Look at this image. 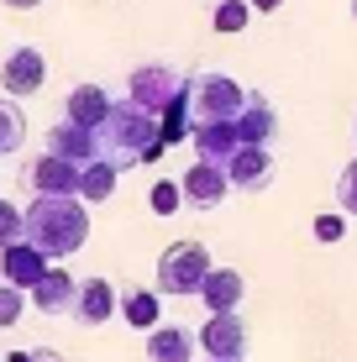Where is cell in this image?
<instances>
[{
	"instance_id": "obj_1",
	"label": "cell",
	"mask_w": 357,
	"mask_h": 362,
	"mask_svg": "<svg viewBox=\"0 0 357 362\" xmlns=\"http://www.w3.org/2000/svg\"><path fill=\"white\" fill-rule=\"evenodd\" d=\"M100 158L110 168H137V163H158L163 158V136H158V116H147L131 100H110L105 121L95 127Z\"/></svg>"
},
{
	"instance_id": "obj_2",
	"label": "cell",
	"mask_w": 357,
	"mask_h": 362,
	"mask_svg": "<svg viewBox=\"0 0 357 362\" xmlns=\"http://www.w3.org/2000/svg\"><path fill=\"white\" fill-rule=\"evenodd\" d=\"M21 242H32L47 263L69 257L90 242V210L79 199H37L32 210H21Z\"/></svg>"
},
{
	"instance_id": "obj_3",
	"label": "cell",
	"mask_w": 357,
	"mask_h": 362,
	"mask_svg": "<svg viewBox=\"0 0 357 362\" xmlns=\"http://www.w3.org/2000/svg\"><path fill=\"white\" fill-rule=\"evenodd\" d=\"M242 100H247V90H242L231 74H194V79H184V110H189V127H211V121H237Z\"/></svg>"
},
{
	"instance_id": "obj_4",
	"label": "cell",
	"mask_w": 357,
	"mask_h": 362,
	"mask_svg": "<svg viewBox=\"0 0 357 362\" xmlns=\"http://www.w3.org/2000/svg\"><path fill=\"white\" fill-rule=\"evenodd\" d=\"M211 252H205L200 242H174L163 247V257H158V289L163 294H200L205 273H211Z\"/></svg>"
},
{
	"instance_id": "obj_5",
	"label": "cell",
	"mask_w": 357,
	"mask_h": 362,
	"mask_svg": "<svg viewBox=\"0 0 357 362\" xmlns=\"http://www.w3.org/2000/svg\"><path fill=\"white\" fill-rule=\"evenodd\" d=\"M179 95H184V74L168 69V64H142L137 74H131V84H127V100L142 105L147 116H163Z\"/></svg>"
},
{
	"instance_id": "obj_6",
	"label": "cell",
	"mask_w": 357,
	"mask_h": 362,
	"mask_svg": "<svg viewBox=\"0 0 357 362\" xmlns=\"http://www.w3.org/2000/svg\"><path fill=\"white\" fill-rule=\"evenodd\" d=\"M21 184H27L37 199H79V168L64 163V158H53V153L32 158V163L21 168Z\"/></svg>"
},
{
	"instance_id": "obj_7",
	"label": "cell",
	"mask_w": 357,
	"mask_h": 362,
	"mask_svg": "<svg viewBox=\"0 0 357 362\" xmlns=\"http://www.w3.org/2000/svg\"><path fill=\"white\" fill-rule=\"evenodd\" d=\"M194 346H205V357L216 362H242L247 357V326H242V315L231 310V315H211L194 336Z\"/></svg>"
},
{
	"instance_id": "obj_8",
	"label": "cell",
	"mask_w": 357,
	"mask_h": 362,
	"mask_svg": "<svg viewBox=\"0 0 357 362\" xmlns=\"http://www.w3.org/2000/svg\"><path fill=\"white\" fill-rule=\"evenodd\" d=\"M231 127H237V142H242V147H274V136H279V110H274V100H268V95H247Z\"/></svg>"
},
{
	"instance_id": "obj_9",
	"label": "cell",
	"mask_w": 357,
	"mask_h": 362,
	"mask_svg": "<svg viewBox=\"0 0 357 362\" xmlns=\"http://www.w3.org/2000/svg\"><path fill=\"white\" fill-rule=\"evenodd\" d=\"M226 184L231 189H268L274 184V147H237L226 158Z\"/></svg>"
},
{
	"instance_id": "obj_10",
	"label": "cell",
	"mask_w": 357,
	"mask_h": 362,
	"mask_svg": "<svg viewBox=\"0 0 357 362\" xmlns=\"http://www.w3.org/2000/svg\"><path fill=\"white\" fill-rule=\"evenodd\" d=\"M0 84H6V95H37L47 84V58L37 53V47H16V53L0 64Z\"/></svg>"
},
{
	"instance_id": "obj_11",
	"label": "cell",
	"mask_w": 357,
	"mask_h": 362,
	"mask_svg": "<svg viewBox=\"0 0 357 362\" xmlns=\"http://www.w3.org/2000/svg\"><path fill=\"white\" fill-rule=\"evenodd\" d=\"M47 268H53V263H47V257L37 252L32 242H11V247H0V279H6L11 289H21V294H27Z\"/></svg>"
},
{
	"instance_id": "obj_12",
	"label": "cell",
	"mask_w": 357,
	"mask_h": 362,
	"mask_svg": "<svg viewBox=\"0 0 357 362\" xmlns=\"http://www.w3.org/2000/svg\"><path fill=\"white\" fill-rule=\"evenodd\" d=\"M47 153L64 158V163H74V168H84V163L100 158V142H95V132L74 127V121H58V127L47 132Z\"/></svg>"
},
{
	"instance_id": "obj_13",
	"label": "cell",
	"mask_w": 357,
	"mask_h": 362,
	"mask_svg": "<svg viewBox=\"0 0 357 362\" xmlns=\"http://www.w3.org/2000/svg\"><path fill=\"white\" fill-rule=\"evenodd\" d=\"M226 168H216V163H194L189 173H184V184H179V194L189 199L194 210H216L221 199H226Z\"/></svg>"
},
{
	"instance_id": "obj_14",
	"label": "cell",
	"mask_w": 357,
	"mask_h": 362,
	"mask_svg": "<svg viewBox=\"0 0 357 362\" xmlns=\"http://www.w3.org/2000/svg\"><path fill=\"white\" fill-rule=\"evenodd\" d=\"M116 315V284L110 279H84L79 294H74V320L79 326H105Z\"/></svg>"
},
{
	"instance_id": "obj_15",
	"label": "cell",
	"mask_w": 357,
	"mask_h": 362,
	"mask_svg": "<svg viewBox=\"0 0 357 362\" xmlns=\"http://www.w3.org/2000/svg\"><path fill=\"white\" fill-rule=\"evenodd\" d=\"M74 294H79V279H69L64 268H47L42 279L32 284V305L42 315H74Z\"/></svg>"
},
{
	"instance_id": "obj_16",
	"label": "cell",
	"mask_w": 357,
	"mask_h": 362,
	"mask_svg": "<svg viewBox=\"0 0 357 362\" xmlns=\"http://www.w3.org/2000/svg\"><path fill=\"white\" fill-rule=\"evenodd\" d=\"M242 294H247V284H242L237 268H211L205 284H200V299H205L211 315H231V310L242 305Z\"/></svg>"
},
{
	"instance_id": "obj_17",
	"label": "cell",
	"mask_w": 357,
	"mask_h": 362,
	"mask_svg": "<svg viewBox=\"0 0 357 362\" xmlns=\"http://www.w3.org/2000/svg\"><path fill=\"white\" fill-rule=\"evenodd\" d=\"M189 142H194V158L200 163H216V168H226V158L237 153V127L231 121H211V127H194L189 132Z\"/></svg>"
},
{
	"instance_id": "obj_18",
	"label": "cell",
	"mask_w": 357,
	"mask_h": 362,
	"mask_svg": "<svg viewBox=\"0 0 357 362\" xmlns=\"http://www.w3.org/2000/svg\"><path fill=\"white\" fill-rule=\"evenodd\" d=\"M147 362H194L189 326H153L147 331Z\"/></svg>"
},
{
	"instance_id": "obj_19",
	"label": "cell",
	"mask_w": 357,
	"mask_h": 362,
	"mask_svg": "<svg viewBox=\"0 0 357 362\" xmlns=\"http://www.w3.org/2000/svg\"><path fill=\"white\" fill-rule=\"evenodd\" d=\"M69 121H74V127H84V132H95V127H100V121H105V110H110V95L100 90V84H74V90H69Z\"/></svg>"
},
{
	"instance_id": "obj_20",
	"label": "cell",
	"mask_w": 357,
	"mask_h": 362,
	"mask_svg": "<svg viewBox=\"0 0 357 362\" xmlns=\"http://www.w3.org/2000/svg\"><path fill=\"white\" fill-rule=\"evenodd\" d=\"M116 310L127 315V326H137V331L163 326V305H158V294H153V289H127V294L116 299Z\"/></svg>"
},
{
	"instance_id": "obj_21",
	"label": "cell",
	"mask_w": 357,
	"mask_h": 362,
	"mask_svg": "<svg viewBox=\"0 0 357 362\" xmlns=\"http://www.w3.org/2000/svg\"><path fill=\"white\" fill-rule=\"evenodd\" d=\"M116 173H121V168H110L105 158L84 163V168H79V199H84V205H100V199H110V194H116Z\"/></svg>"
},
{
	"instance_id": "obj_22",
	"label": "cell",
	"mask_w": 357,
	"mask_h": 362,
	"mask_svg": "<svg viewBox=\"0 0 357 362\" xmlns=\"http://www.w3.org/2000/svg\"><path fill=\"white\" fill-rule=\"evenodd\" d=\"M21 142H27V116H21L16 100H0V158L16 153Z\"/></svg>"
},
{
	"instance_id": "obj_23",
	"label": "cell",
	"mask_w": 357,
	"mask_h": 362,
	"mask_svg": "<svg viewBox=\"0 0 357 362\" xmlns=\"http://www.w3.org/2000/svg\"><path fill=\"white\" fill-rule=\"evenodd\" d=\"M247 16H252V6H247V0H221V6L211 11L216 32H242V27H247Z\"/></svg>"
},
{
	"instance_id": "obj_24",
	"label": "cell",
	"mask_w": 357,
	"mask_h": 362,
	"mask_svg": "<svg viewBox=\"0 0 357 362\" xmlns=\"http://www.w3.org/2000/svg\"><path fill=\"white\" fill-rule=\"evenodd\" d=\"M147 205H153V216H174V210L184 205V194H179V184H174V179H158Z\"/></svg>"
},
{
	"instance_id": "obj_25",
	"label": "cell",
	"mask_w": 357,
	"mask_h": 362,
	"mask_svg": "<svg viewBox=\"0 0 357 362\" xmlns=\"http://www.w3.org/2000/svg\"><path fill=\"white\" fill-rule=\"evenodd\" d=\"M21 310H27V294H21V289H11V284L0 279V326H16V320H21Z\"/></svg>"
},
{
	"instance_id": "obj_26",
	"label": "cell",
	"mask_w": 357,
	"mask_h": 362,
	"mask_svg": "<svg viewBox=\"0 0 357 362\" xmlns=\"http://www.w3.org/2000/svg\"><path fill=\"white\" fill-rule=\"evenodd\" d=\"M336 205L347 210V216H357V163L341 168V179H336Z\"/></svg>"
},
{
	"instance_id": "obj_27",
	"label": "cell",
	"mask_w": 357,
	"mask_h": 362,
	"mask_svg": "<svg viewBox=\"0 0 357 362\" xmlns=\"http://www.w3.org/2000/svg\"><path fill=\"white\" fill-rule=\"evenodd\" d=\"M21 242V210L11 205V199H0V247Z\"/></svg>"
},
{
	"instance_id": "obj_28",
	"label": "cell",
	"mask_w": 357,
	"mask_h": 362,
	"mask_svg": "<svg viewBox=\"0 0 357 362\" xmlns=\"http://www.w3.org/2000/svg\"><path fill=\"white\" fill-rule=\"evenodd\" d=\"M341 231H347L341 216H315V236H321V242H341Z\"/></svg>"
},
{
	"instance_id": "obj_29",
	"label": "cell",
	"mask_w": 357,
	"mask_h": 362,
	"mask_svg": "<svg viewBox=\"0 0 357 362\" xmlns=\"http://www.w3.org/2000/svg\"><path fill=\"white\" fill-rule=\"evenodd\" d=\"M6 362H64L58 352H47V346H32V352H11Z\"/></svg>"
},
{
	"instance_id": "obj_30",
	"label": "cell",
	"mask_w": 357,
	"mask_h": 362,
	"mask_svg": "<svg viewBox=\"0 0 357 362\" xmlns=\"http://www.w3.org/2000/svg\"><path fill=\"white\" fill-rule=\"evenodd\" d=\"M6 6H11V11H37L42 0H6Z\"/></svg>"
},
{
	"instance_id": "obj_31",
	"label": "cell",
	"mask_w": 357,
	"mask_h": 362,
	"mask_svg": "<svg viewBox=\"0 0 357 362\" xmlns=\"http://www.w3.org/2000/svg\"><path fill=\"white\" fill-rule=\"evenodd\" d=\"M247 6H257V11H279L284 0H247Z\"/></svg>"
},
{
	"instance_id": "obj_32",
	"label": "cell",
	"mask_w": 357,
	"mask_h": 362,
	"mask_svg": "<svg viewBox=\"0 0 357 362\" xmlns=\"http://www.w3.org/2000/svg\"><path fill=\"white\" fill-rule=\"evenodd\" d=\"M205 362H216V357H205Z\"/></svg>"
}]
</instances>
